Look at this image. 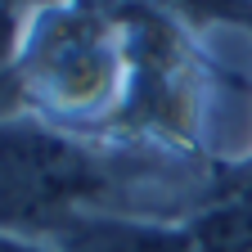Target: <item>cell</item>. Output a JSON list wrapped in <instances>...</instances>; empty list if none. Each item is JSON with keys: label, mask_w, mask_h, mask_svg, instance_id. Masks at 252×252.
<instances>
[{"label": "cell", "mask_w": 252, "mask_h": 252, "mask_svg": "<svg viewBox=\"0 0 252 252\" xmlns=\"http://www.w3.org/2000/svg\"><path fill=\"white\" fill-rule=\"evenodd\" d=\"M72 252H194V243L144 225H99V230H86Z\"/></svg>", "instance_id": "obj_3"}, {"label": "cell", "mask_w": 252, "mask_h": 252, "mask_svg": "<svg viewBox=\"0 0 252 252\" xmlns=\"http://www.w3.org/2000/svg\"><path fill=\"white\" fill-rule=\"evenodd\" d=\"M0 252H41V248H32V243H23L14 234H0Z\"/></svg>", "instance_id": "obj_4"}, {"label": "cell", "mask_w": 252, "mask_h": 252, "mask_svg": "<svg viewBox=\"0 0 252 252\" xmlns=\"http://www.w3.org/2000/svg\"><path fill=\"white\" fill-rule=\"evenodd\" d=\"M94 189L90 158L45 126L0 122V234H27L59 220Z\"/></svg>", "instance_id": "obj_1"}, {"label": "cell", "mask_w": 252, "mask_h": 252, "mask_svg": "<svg viewBox=\"0 0 252 252\" xmlns=\"http://www.w3.org/2000/svg\"><path fill=\"white\" fill-rule=\"evenodd\" d=\"M0 54H5V18H0Z\"/></svg>", "instance_id": "obj_5"}, {"label": "cell", "mask_w": 252, "mask_h": 252, "mask_svg": "<svg viewBox=\"0 0 252 252\" xmlns=\"http://www.w3.org/2000/svg\"><path fill=\"white\" fill-rule=\"evenodd\" d=\"M198 248L203 252H252V180L234 189L203 225H198Z\"/></svg>", "instance_id": "obj_2"}]
</instances>
